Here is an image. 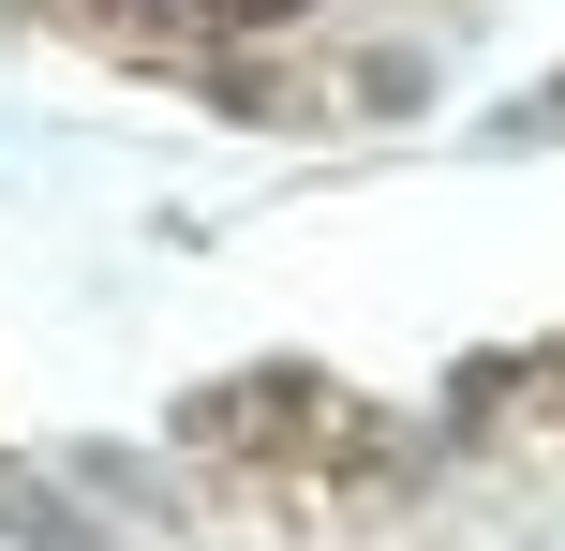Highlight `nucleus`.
<instances>
[{
	"instance_id": "nucleus-1",
	"label": "nucleus",
	"mask_w": 565,
	"mask_h": 551,
	"mask_svg": "<svg viewBox=\"0 0 565 551\" xmlns=\"http://www.w3.org/2000/svg\"><path fill=\"white\" fill-rule=\"evenodd\" d=\"M491 135H507V149H521V135H565V89H536V105H507Z\"/></svg>"
}]
</instances>
